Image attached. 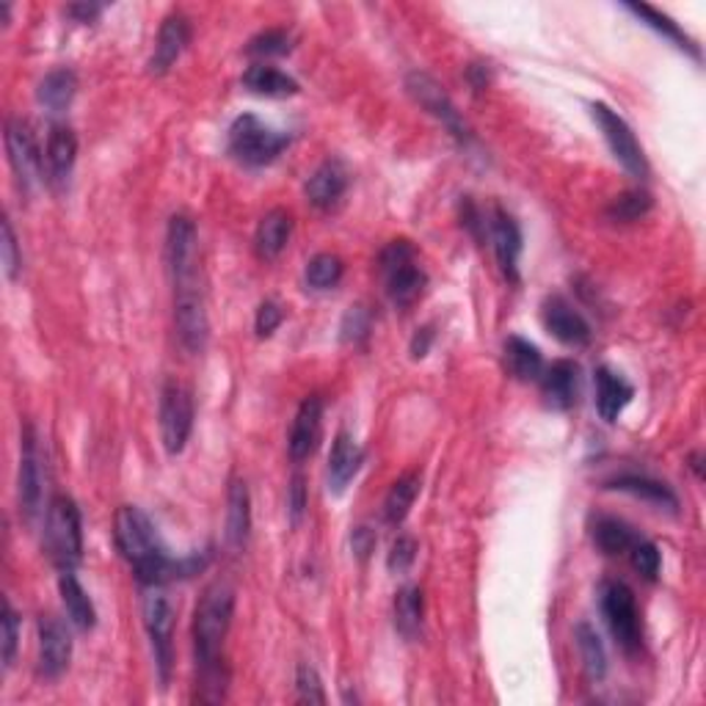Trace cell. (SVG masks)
Returning <instances> with one entry per match:
<instances>
[{
  "mask_svg": "<svg viewBox=\"0 0 706 706\" xmlns=\"http://www.w3.org/2000/svg\"><path fill=\"white\" fill-rule=\"evenodd\" d=\"M113 541H117V549L122 552L124 561L133 566L135 579L141 585H149V588H155V585L160 588V585L171 583V579L193 577L207 563V554L171 558L164 543H160L149 516L141 508H135V505H122L117 511Z\"/></svg>",
  "mask_w": 706,
  "mask_h": 706,
  "instance_id": "obj_1",
  "label": "cell"
},
{
  "mask_svg": "<svg viewBox=\"0 0 706 706\" xmlns=\"http://www.w3.org/2000/svg\"><path fill=\"white\" fill-rule=\"evenodd\" d=\"M235 615V590L216 579L205 588L193 613V651L199 666V701H222L227 687L222 648Z\"/></svg>",
  "mask_w": 706,
  "mask_h": 706,
  "instance_id": "obj_2",
  "label": "cell"
},
{
  "mask_svg": "<svg viewBox=\"0 0 706 706\" xmlns=\"http://www.w3.org/2000/svg\"><path fill=\"white\" fill-rule=\"evenodd\" d=\"M45 547L61 572H72L83 561V525L75 500L59 494L47 502Z\"/></svg>",
  "mask_w": 706,
  "mask_h": 706,
  "instance_id": "obj_3",
  "label": "cell"
},
{
  "mask_svg": "<svg viewBox=\"0 0 706 706\" xmlns=\"http://www.w3.org/2000/svg\"><path fill=\"white\" fill-rule=\"evenodd\" d=\"M290 146V135L243 113L229 124V155L243 166H268Z\"/></svg>",
  "mask_w": 706,
  "mask_h": 706,
  "instance_id": "obj_4",
  "label": "cell"
},
{
  "mask_svg": "<svg viewBox=\"0 0 706 706\" xmlns=\"http://www.w3.org/2000/svg\"><path fill=\"white\" fill-rule=\"evenodd\" d=\"M599 610L615 646L624 648L626 654H635L643 643V626L630 585L619 583V579H605L599 585Z\"/></svg>",
  "mask_w": 706,
  "mask_h": 706,
  "instance_id": "obj_5",
  "label": "cell"
},
{
  "mask_svg": "<svg viewBox=\"0 0 706 706\" xmlns=\"http://www.w3.org/2000/svg\"><path fill=\"white\" fill-rule=\"evenodd\" d=\"M141 610H144V626L149 646H153L160 687H169L171 671H175V610H171V601L160 594L158 585L146 590Z\"/></svg>",
  "mask_w": 706,
  "mask_h": 706,
  "instance_id": "obj_6",
  "label": "cell"
},
{
  "mask_svg": "<svg viewBox=\"0 0 706 706\" xmlns=\"http://www.w3.org/2000/svg\"><path fill=\"white\" fill-rule=\"evenodd\" d=\"M175 326L182 348L188 354H202L211 337V321H207L205 296L199 279L175 282Z\"/></svg>",
  "mask_w": 706,
  "mask_h": 706,
  "instance_id": "obj_7",
  "label": "cell"
},
{
  "mask_svg": "<svg viewBox=\"0 0 706 706\" xmlns=\"http://www.w3.org/2000/svg\"><path fill=\"white\" fill-rule=\"evenodd\" d=\"M590 117H594V122L599 124L601 135H605V141H608L613 158L619 160L632 177H637V180L648 177V160L646 155H643V146L637 144L632 128L626 124V119L619 117V113H615L610 106H605V103H590Z\"/></svg>",
  "mask_w": 706,
  "mask_h": 706,
  "instance_id": "obj_8",
  "label": "cell"
},
{
  "mask_svg": "<svg viewBox=\"0 0 706 706\" xmlns=\"http://www.w3.org/2000/svg\"><path fill=\"white\" fill-rule=\"evenodd\" d=\"M47 456L34 426L23 431V456H20V508L28 519H36L45 508Z\"/></svg>",
  "mask_w": 706,
  "mask_h": 706,
  "instance_id": "obj_9",
  "label": "cell"
},
{
  "mask_svg": "<svg viewBox=\"0 0 706 706\" xmlns=\"http://www.w3.org/2000/svg\"><path fill=\"white\" fill-rule=\"evenodd\" d=\"M193 428V397L180 381H166L160 392V439L169 456H180Z\"/></svg>",
  "mask_w": 706,
  "mask_h": 706,
  "instance_id": "obj_10",
  "label": "cell"
},
{
  "mask_svg": "<svg viewBox=\"0 0 706 706\" xmlns=\"http://www.w3.org/2000/svg\"><path fill=\"white\" fill-rule=\"evenodd\" d=\"M7 153L9 164H12L14 175L20 180V188L28 193L39 188L41 180H45V158H41L31 128L20 119H9L7 122Z\"/></svg>",
  "mask_w": 706,
  "mask_h": 706,
  "instance_id": "obj_11",
  "label": "cell"
},
{
  "mask_svg": "<svg viewBox=\"0 0 706 706\" xmlns=\"http://www.w3.org/2000/svg\"><path fill=\"white\" fill-rule=\"evenodd\" d=\"M406 88H409V94L415 97L417 106L426 108V111L431 113L433 119H439V122H442L450 133L456 135V139L462 141L469 139V130L467 124H464L462 113L456 111L453 99L447 97V92H444L431 75H426V72H411V75L406 77Z\"/></svg>",
  "mask_w": 706,
  "mask_h": 706,
  "instance_id": "obj_12",
  "label": "cell"
},
{
  "mask_svg": "<svg viewBox=\"0 0 706 706\" xmlns=\"http://www.w3.org/2000/svg\"><path fill=\"white\" fill-rule=\"evenodd\" d=\"M166 260H169L171 279L186 282L196 276L199 263V238L196 224L188 216H171L169 232H166Z\"/></svg>",
  "mask_w": 706,
  "mask_h": 706,
  "instance_id": "obj_13",
  "label": "cell"
},
{
  "mask_svg": "<svg viewBox=\"0 0 706 706\" xmlns=\"http://www.w3.org/2000/svg\"><path fill=\"white\" fill-rule=\"evenodd\" d=\"M489 238L494 246L496 265H500L502 276L508 282H519V254H522V229L511 213L502 207H494L489 216Z\"/></svg>",
  "mask_w": 706,
  "mask_h": 706,
  "instance_id": "obj_14",
  "label": "cell"
},
{
  "mask_svg": "<svg viewBox=\"0 0 706 706\" xmlns=\"http://www.w3.org/2000/svg\"><path fill=\"white\" fill-rule=\"evenodd\" d=\"M541 321L547 326V332L554 339H561L563 345H569V348H585L590 343V337H594L588 321L561 296H552L543 301Z\"/></svg>",
  "mask_w": 706,
  "mask_h": 706,
  "instance_id": "obj_15",
  "label": "cell"
},
{
  "mask_svg": "<svg viewBox=\"0 0 706 706\" xmlns=\"http://www.w3.org/2000/svg\"><path fill=\"white\" fill-rule=\"evenodd\" d=\"M72 637L56 615L39 621V673L45 679H59L70 668Z\"/></svg>",
  "mask_w": 706,
  "mask_h": 706,
  "instance_id": "obj_16",
  "label": "cell"
},
{
  "mask_svg": "<svg viewBox=\"0 0 706 706\" xmlns=\"http://www.w3.org/2000/svg\"><path fill=\"white\" fill-rule=\"evenodd\" d=\"M323 433V400L318 395L304 397V403L298 406L296 420L290 428V458L292 462H307L321 444Z\"/></svg>",
  "mask_w": 706,
  "mask_h": 706,
  "instance_id": "obj_17",
  "label": "cell"
},
{
  "mask_svg": "<svg viewBox=\"0 0 706 706\" xmlns=\"http://www.w3.org/2000/svg\"><path fill=\"white\" fill-rule=\"evenodd\" d=\"M188 41H191V23H188L186 14H169L158 31L155 53L149 59V72L153 75L169 72L175 67V61L182 56V50L188 47Z\"/></svg>",
  "mask_w": 706,
  "mask_h": 706,
  "instance_id": "obj_18",
  "label": "cell"
},
{
  "mask_svg": "<svg viewBox=\"0 0 706 706\" xmlns=\"http://www.w3.org/2000/svg\"><path fill=\"white\" fill-rule=\"evenodd\" d=\"M577 384H579V370L572 359H558L549 368H543L541 373V392L549 409L566 411L572 409L577 400Z\"/></svg>",
  "mask_w": 706,
  "mask_h": 706,
  "instance_id": "obj_19",
  "label": "cell"
},
{
  "mask_svg": "<svg viewBox=\"0 0 706 706\" xmlns=\"http://www.w3.org/2000/svg\"><path fill=\"white\" fill-rule=\"evenodd\" d=\"M362 464L364 450L359 447L357 439L350 436V433L339 431L332 444V453H328V489H332L334 494H343L350 480L359 475Z\"/></svg>",
  "mask_w": 706,
  "mask_h": 706,
  "instance_id": "obj_20",
  "label": "cell"
},
{
  "mask_svg": "<svg viewBox=\"0 0 706 706\" xmlns=\"http://www.w3.org/2000/svg\"><path fill=\"white\" fill-rule=\"evenodd\" d=\"M77 160V135L75 130L67 128V124H56L47 135V146H45V166H47V177L56 186H64L70 180L72 169H75Z\"/></svg>",
  "mask_w": 706,
  "mask_h": 706,
  "instance_id": "obj_21",
  "label": "cell"
},
{
  "mask_svg": "<svg viewBox=\"0 0 706 706\" xmlns=\"http://www.w3.org/2000/svg\"><path fill=\"white\" fill-rule=\"evenodd\" d=\"M304 191L310 205H315L318 211H332L348 191V171L343 169L339 160H326V164H321L312 171Z\"/></svg>",
  "mask_w": 706,
  "mask_h": 706,
  "instance_id": "obj_22",
  "label": "cell"
},
{
  "mask_svg": "<svg viewBox=\"0 0 706 706\" xmlns=\"http://www.w3.org/2000/svg\"><path fill=\"white\" fill-rule=\"evenodd\" d=\"M632 384H626L624 375L613 373L610 368L596 370V411L605 422H615L621 417V411L630 406Z\"/></svg>",
  "mask_w": 706,
  "mask_h": 706,
  "instance_id": "obj_23",
  "label": "cell"
},
{
  "mask_svg": "<svg viewBox=\"0 0 706 706\" xmlns=\"http://www.w3.org/2000/svg\"><path fill=\"white\" fill-rule=\"evenodd\" d=\"M381 274H384L386 279V296H390L392 304L400 307V310L415 304L417 298L422 296V290H426V271L417 265V260L400 263L395 265V268H386L381 271Z\"/></svg>",
  "mask_w": 706,
  "mask_h": 706,
  "instance_id": "obj_24",
  "label": "cell"
},
{
  "mask_svg": "<svg viewBox=\"0 0 706 706\" xmlns=\"http://www.w3.org/2000/svg\"><path fill=\"white\" fill-rule=\"evenodd\" d=\"M605 486L615 491H626V494L637 496V500L643 502H651L654 508H666V511L679 508L677 491H673L668 483H662V480L646 478V475H619V478H610Z\"/></svg>",
  "mask_w": 706,
  "mask_h": 706,
  "instance_id": "obj_25",
  "label": "cell"
},
{
  "mask_svg": "<svg viewBox=\"0 0 706 706\" xmlns=\"http://www.w3.org/2000/svg\"><path fill=\"white\" fill-rule=\"evenodd\" d=\"M251 533V496L243 478H232L227 491V543L243 549Z\"/></svg>",
  "mask_w": 706,
  "mask_h": 706,
  "instance_id": "obj_26",
  "label": "cell"
},
{
  "mask_svg": "<svg viewBox=\"0 0 706 706\" xmlns=\"http://www.w3.org/2000/svg\"><path fill=\"white\" fill-rule=\"evenodd\" d=\"M292 232V216L282 207L265 213L258 224V232H254V249L263 260H276L285 251L287 240H290Z\"/></svg>",
  "mask_w": 706,
  "mask_h": 706,
  "instance_id": "obj_27",
  "label": "cell"
},
{
  "mask_svg": "<svg viewBox=\"0 0 706 706\" xmlns=\"http://www.w3.org/2000/svg\"><path fill=\"white\" fill-rule=\"evenodd\" d=\"M59 594H61V601H64L67 615H70V621L77 626V630L88 632L94 624H97V610H94V601L88 599L86 588L77 583L75 574L61 572Z\"/></svg>",
  "mask_w": 706,
  "mask_h": 706,
  "instance_id": "obj_28",
  "label": "cell"
},
{
  "mask_svg": "<svg viewBox=\"0 0 706 706\" xmlns=\"http://www.w3.org/2000/svg\"><path fill=\"white\" fill-rule=\"evenodd\" d=\"M243 86L254 94H263V97H292V94H298L296 77L268 64H251L243 72Z\"/></svg>",
  "mask_w": 706,
  "mask_h": 706,
  "instance_id": "obj_29",
  "label": "cell"
},
{
  "mask_svg": "<svg viewBox=\"0 0 706 706\" xmlns=\"http://www.w3.org/2000/svg\"><path fill=\"white\" fill-rule=\"evenodd\" d=\"M75 92H77L75 72L53 70L41 77L39 88H36V97H39V103L47 108V111L59 113V111H64V108H70Z\"/></svg>",
  "mask_w": 706,
  "mask_h": 706,
  "instance_id": "obj_30",
  "label": "cell"
},
{
  "mask_svg": "<svg viewBox=\"0 0 706 706\" xmlns=\"http://www.w3.org/2000/svg\"><path fill=\"white\" fill-rule=\"evenodd\" d=\"M420 489H422L420 472L400 475V478L392 483L390 494H386L384 500V519L390 522V525H400V522L409 516V511L415 508V500L417 494H420Z\"/></svg>",
  "mask_w": 706,
  "mask_h": 706,
  "instance_id": "obj_31",
  "label": "cell"
},
{
  "mask_svg": "<svg viewBox=\"0 0 706 706\" xmlns=\"http://www.w3.org/2000/svg\"><path fill=\"white\" fill-rule=\"evenodd\" d=\"M590 536H594V543L605 554H624L630 552V547L635 543L637 533L632 530L624 519H615V516H596Z\"/></svg>",
  "mask_w": 706,
  "mask_h": 706,
  "instance_id": "obj_32",
  "label": "cell"
},
{
  "mask_svg": "<svg viewBox=\"0 0 706 706\" xmlns=\"http://www.w3.org/2000/svg\"><path fill=\"white\" fill-rule=\"evenodd\" d=\"M505 364H508L511 375H516L519 381H536L543 373L541 350L522 337H508V343H505Z\"/></svg>",
  "mask_w": 706,
  "mask_h": 706,
  "instance_id": "obj_33",
  "label": "cell"
},
{
  "mask_svg": "<svg viewBox=\"0 0 706 706\" xmlns=\"http://www.w3.org/2000/svg\"><path fill=\"white\" fill-rule=\"evenodd\" d=\"M422 615H426V601L420 588H403L395 596V630L406 641H415L422 632Z\"/></svg>",
  "mask_w": 706,
  "mask_h": 706,
  "instance_id": "obj_34",
  "label": "cell"
},
{
  "mask_svg": "<svg viewBox=\"0 0 706 706\" xmlns=\"http://www.w3.org/2000/svg\"><path fill=\"white\" fill-rule=\"evenodd\" d=\"M574 641H577L579 648V660H583L585 671L594 682H601L605 673H608V654H605V646H601V637L596 635V630L590 624H577L574 630Z\"/></svg>",
  "mask_w": 706,
  "mask_h": 706,
  "instance_id": "obj_35",
  "label": "cell"
},
{
  "mask_svg": "<svg viewBox=\"0 0 706 706\" xmlns=\"http://www.w3.org/2000/svg\"><path fill=\"white\" fill-rule=\"evenodd\" d=\"M626 9H630V12L635 14V17H641L643 23L648 25V28H654V31H657V34L666 36V39L677 41L679 47H684V50H690V53H693V56H698V47H695V41L690 39V36L684 34V31L679 28V25L673 23L671 17H668V14L657 12V9L646 7V3H626Z\"/></svg>",
  "mask_w": 706,
  "mask_h": 706,
  "instance_id": "obj_36",
  "label": "cell"
},
{
  "mask_svg": "<svg viewBox=\"0 0 706 706\" xmlns=\"http://www.w3.org/2000/svg\"><path fill=\"white\" fill-rule=\"evenodd\" d=\"M654 199L651 193L643 191V188H635V191H626L621 196H615L608 205V218L615 224H632L641 222L648 211H651Z\"/></svg>",
  "mask_w": 706,
  "mask_h": 706,
  "instance_id": "obj_37",
  "label": "cell"
},
{
  "mask_svg": "<svg viewBox=\"0 0 706 706\" xmlns=\"http://www.w3.org/2000/svg\"><path fill=\"white\" fill-rule=\"evenodd\" d=\"M345 274V265L337 254H315L307 263V285L315 290H332L339 285Z\"/></svg>",
  "mask_w": 706,
  "mask_h": 706,
  "instance_id": "obj_38",
  "label": "cell"
},
{
  "mask_svg": "<svg viewBox=\"0 0 706 706\" xmlns=\"http://www.w3.org/2000/svg\"><path fill=\"white\" fill-rule=\"evenodd\" d=\"M630 561L641 577L646 579L660 577V569H662L660 547H657L654 541H648V538H641V536L635 538V543L630 547Z\"/></svg>",
  "mask_w": 706,
  "mask_h": 706,
  "instance_id": "obj_39",
  "label": "cell"
},
{
  "mask_svg": "<svg viewBox=\"0 0 706 706\" xmlns=\"http://www.w3.org/2000/svg\"><path fill=\"white\" fill-rule=\"evenodd\" d=\"M290 47H292V39L285 28H268L249 41L246 53L258 56V59H271V56L290 53Z\"/></svg>",
  "mask_w": 706,
  "mask_h": 706,
  "instance_id": "obj_40",
  "label": "cell"
},
{
  "mask_svg": "<svg viewBox=\"0 0 706 706\" xmlns=\"http://www.w3.org/2000/svg\"><path fill=\"white\" fill-rule=\"evenodd\" d=\"M296 690H298V701H304V704H326V693H323L321 677H318V671L312 666H298Z\"/></svg>",
  "mask_w": 706,
  "mask_h": 706,
  "instance_id": "obj_41",
  "label": "cell"
},
{
  "mask_svg": "<svg viewBox=\"0 0 706 706\" xmlns=\"http://www.w3.org/2000/svg\"><path fill=\"white\" fill-rule=\"evenodd\" d=\"M0 254H3V274L7 279H17L20 268H23V254H20L17 238L9 218H3V240H0Z\"/></svg>",
  "mask_w": 706,
  "mask_h": 706,
  "instance_id": "obj_42",
  "label": "cell"
},
{
  "mask_svg": "<svg viewBox=\"0 0 706 706\" xmlns=\"http://www.w3.org/2000/svg\"><path fill=\"white\" fill-rule=\"evenodd\" d=\"M417 561V541L411 536H397L392 541L390 554H386V566L390 572L403 574L406 569H411V563Z\"/></svg>",
  "mask_w": 706,
  "mask_h": 706,
  "instance_id": "obj_43",
  "label": "cell"
},
{
  "mask_svg": "<svg viewBox=\"0 0 706 706\" xmlns=\"http://www.w3.org/2000/svg\"><path fill=\"white\" fill-rule=\"evenodd\" d=\"M343 339L345 343H362L364 337L370 334V312L364 307H350L343 318Z\"/></svg>",
  "mask_w": 706,
  "mask_h": 706,
  "instance_id": "obj_44",
  "label": "cell"
},
{
  "mask_svg": "<svg viewBox=\"0 0 706 706\" xmlns=\"http://www.w3.org/2000/svg\"><path fill=\"white\" fill-rule=\"evenodd\" d=\"M20 646V619L12 610V605H3V666L12 668Z\"/></svg>",
  "mask_w": 706,
  "mask_h": 706,
  "instance_id": "obj_45",
  "label": "cell"
},
{
  "mask_svg": "<svg viewBox=\"0 0 706 706\" xmlns=\"http://www.w3.org/2000/svg\"><path fill=\"white\" fill-rule=\"evenodd\" d=\"M282 321H285L282 307L276 301H263L258 310V318H254V328H258L260 337H271L282 326Z\"/></svg>",
  "mask_w": 706,
  "mask_h": 706,
  "instance_id": "obj_46",
  "label": "cell"
},
{
  "mask_svg": "<svg viewBox=\"0 0 706 706\" xmlns=\"http://www.w3.org/2000/svg\"><path fill=\"white\" fill-rule=\"evenodd\" d=\"M375 541H379V538H375V533L370 530V527H357L354 536H350V547H354V552H357L359 558H368L375 549Z\"/></svg>",
  "mask_w": 706,
  "mask_h": 706,
  "instance_id": "obj_47",
  "label": "cell"
},
{
  "mask_svg": "<svg viewBox=\"0 0 706 706\" xmlns=\"http://www.w3.org/2000/svg\"><path fill=\"white\" fill-rule=\"evenodd\" d=\"M304 508H307L304 480H301V478H292V486H290V514H292V522L301 519V514H304Z\"/></svg>",
  "mask_w": 706,
  "mask_h": 706,
  "instance_id": "obj_48",
  "label": "cell"
},
{
  "mask_svg": "<svg viewBox=\"0 0 706 706\" xmlns=\"http://www.w3.org/2000/svg\"><path fill=\"white\" fill-rule=\"evenodd\" d=\"M67 12L75 20H81V23H92L94 17H99L103 7H97V3H75V7H70Z\"/></svg>",
  "mask_w": 706,
  "mask_h": 706,
  "instance_id": "obj_49",
  "label": "cell"
},
{
  "mask_svg": "<svg viewBox=\"0 0 706 706\" xmlns=\"http://www.w3.org/2000/svg\"><path fill=\"white\" fill-rule=\"evenodd\" d=\"M433 339V332L431 328H417L415 339H411V354H415L417 359H422L428 354V345H431Z\"/></svg>",
  "mask_w": 706,
  "mask_h": 706,
  "instance_id": "obj_50",
  "label": "cell"
},
{
  "mask_svg": "<svg viewBox=\"0 0 706 706\" xmlns=\"http://www.w3.org/2000/svg\"><path fill=\"white\" fill-rule=\"evenodd\" d=\"M690 462H693V469H695V475H698V478H701V456H698V453H695V456H693V458H690Z\"/></svg>",
  "mask_w": 706,
  "mask_h": 706,
  "instance_id": "obj_51",
  "label": "cell"
}]
</instances>
